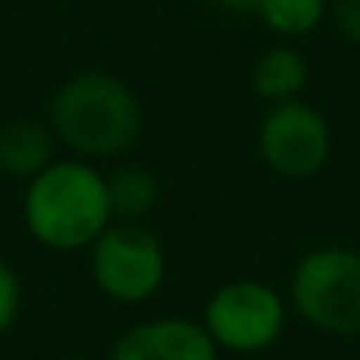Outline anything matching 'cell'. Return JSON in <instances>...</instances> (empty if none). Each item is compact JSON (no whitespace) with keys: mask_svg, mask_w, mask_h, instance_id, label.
Returning a JSON list of instances; mask_svg holds the SVG:
<instances>
[{"mask_svg":"<svg viewBox=\"0 0 360 360\" xmlns=\"http://www.w3.org/2000/svg\"><path fill=\"white\" fill-rule=\"evenodd\" d=\"M290 304L319 333L336 340L360 336V252L350 245H319L290 273Z\"/></svg>","mask_w":360,"mask_h":360,"instance_id":"3","label":"cell"},{"mask_svg":"<svg viewBox=\"0 0 360 360\" xmlns=\"http://www.w3.org/2000/svg\"><path fill=\"white\" fill-rule=\"evenodd\" d=\"M88 269L109 301L143 304L165 287L168 255L143 221H112L88 245Z\"/></svg>","mask_w":360,"mask_h":360,"instance_id":"4","label":"cell"},{"mask_svg":"<svg viewBox=\"0 0 360 360\" xmlns=\"http://www.w3.org/2000/svg\"><path fill=\"white\" fill-rule=\"evenodd\" d=\"M63 360H81V357H63Z\"/></svg>","mask_w":360,"mask_h":360,"instance_id":"15","label":"cell"},{"mask_svg":"<svg viewBox=\"0 0 360 360\" xmlns=\"http://www.w3.org/2000/svg\"><path fill=\"white\" fill-rule=\"evenodd\" d=\"M56 136L46 120L14 116L0 122V175L28 182L56 161Z\"/></svg>","mask_w":360,"mask_h":360,"instance_id":"8","label":"cell"},{"mask_svg":"<svg viewBox=\"0 0 360 360\" xmlns=\"http://www.w3.org/2000/svg\"><path fill=\"white\" fill-rule=\"evenodd\" d=\"M329 21L343 42L360 49V0H329Z\"/></svg>","mask_w":360,"mask_h":360,"instance_id":"13","label":"cell"},{"mask_svg":"<svg viewBox=\"0 0 360 360\" xmlns=\"http://www.w3.org/2000/svg\"><path fill=\"white\" fill-rule=\"evenodd\" d=\"M25 231L49 252H81L112 224L105 175L91 161H53L21 193Z\"/></svg>","mask_w":360,"mask_h":360,"instance_id":"2","label":"cell"},{"mask_svg":"<svg viewBox=\"0 0 360 360\" xmlns=\"http://www.w3.org/2000/svg\"><path fill=\"white\" fill-rule=\"evenodd\" d=\"M210 4L224 14H255L259 11V0H210Z\"/></svg>","mask_w":360,"mask_h":360,"instance_id":"14","label":"cell"},{"mask_svg":"<svg viewBox=\"0 0 360 360\" xmlns=\"http://www.w3.org/2000/svg\"><path fill=\"white\" fill-rule=\"evenodd\" d=\"M308 77H311L308 56L301 49H294L290 42H280V46H269L266 53H259V60L252 63L248 84H252L255 98L273 105V102L301 98L308 88Z\"/></svg>","mask_w":360,"mask_h":360,"instance_id":"9","label":"cell"},{"mask_svg":"<svg viewBox=\"0 0 360 360\" xmlns=\"http://www.w3.org/2000/svg\"><path fill=\"white\" fill-rule=\"evenodd\" d=\"M109 360H221V347L203 322L182 315H161L136 322L112 343Z\"/></svg>","mask_w":360,"mask_h":360,"instance_id":"7","label":"cell"},{"mask_svg":"<svg viewBox=\"0 0 360 360\" xmlns=\"http://www.w3.org/2000/svg\"><path fill=\"white\" fill-rule=\"evenodd\" d=\"M46 122L84 161L129 154L143 136V105L112 70H77L46 102Z\"/></svg>","mask_w":360,"mask_h":360,"instance_id":"1","label":"cell"},{"mask_svg":"<svg viewBox=\"0 0 360 360\" xmlns=\"http://www.w3.org/2000/svg\"><path fill=\"white\" fill-rule=\"evenodd\" d=\"M262 25L280 39H304L329 18V0H259Z\"/></svg>","mask_w":360,"mask_h":360,"instance_id":"11","label":"cell"},{"mask_svg":"<svg viewBox=\"0 0 360 360\" xmlns=\"http://www.w3.org/2000/svg\"><path fill=\"white\" fill-rule=\"evenodd\" d=\"M21 304H25L21 276H18L14 266L0 255V336L14 329V322L21 319Z\"/></svg>","mask_w":360,"mask_h":360,"instance_id":"12","label":"cell"},{"mask_svg":"<svg viewBox=\"0 0 360 360\" xmlns=\"http://www.w3.org/2000/svg\"><path fill=\"white\" fill-rule=\"evenodd\" d=\"M259 158L283 179H311L333 158V126L304 98L266 105L255 129Z\"/></svg>","mask_w":360,"mask_h":360,"instance_id":"6","label":"cell"},{"mask_svg":"<svg viewBox=\"0 0 360 360\" xmlns=\"http://www.w3.org/2000/svg\"><path fill=\"white\" fill-rule=\"evenodd\" d=\"M105 193L112 221H143L161 203V179L147 165L126 161L105 175Z\"/></svg>","mask_w":360,"mask_h":360,"instance_id":"10","label":"cell"},{"mask_svg":"<svg viewBox=\"0 0 360 360\" xmlns=\"http://www.w3.org/2000/svg\"><path fill=\"white\" fill-rule=\"evenodd\" d=\"M200 322L221 350L262 354L287 329V301L262 280H231L207 297Z\"/></svg>","mask_w":360,"mask_h":360,"instance_id":"5","label":"cell"}]
</instances>
